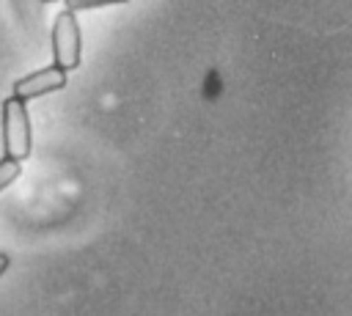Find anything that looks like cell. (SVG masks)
I'll return each mask as SVG.
<instances>
[{
  "mask_svg": "<svg viewBox=\"0 0 352 316\" xmlns=\"http://www.w3.org/2000/svg\"><path fill=\"white\" fill-rule=\"evenodd\" d=\"M3 151L19 162L30 157V118L25 102L16 96L3 102Z\"/></svg>",
  "mask_w": 352,
  "mask_h": 316,
  "instance_id": "obj_1",
  "label": "cell"
},
{
  "mask_svg": "<svg viewBox=\"0 0 352 316\" xmlns=\"http://www.w3.org/2000/svg\"><path fill=\"white\" fill-rule=\"evenodd\" d=\"M82 55V41H80V25L74 11H60L52 25V63L60 66L63 71L77 69Z\"/></svg>",
  "mask_w": 352,
  "mask_h": 316,
  "instance_id": "obj_2",
  "label": "cell"
},
{
  "mask_svg": "<svg viewBox=\"0 0 352 316\" xmlns=\"http://www.w3.org/2000/svg\"><path fill=\"white\" fill-rule=\"evenodd\" d=\"M66 85V71L60 66H47V69H38L22 80L14 82L11 88V96L22 99V102H30V99H38L44 93H52V91H60Z\"/></svg>",
  "mask_w": 352,
  "mask_h": 316,
  "instance_id": "obj_3",
  "label": "cell"
},
{
  "mask_svg": "<svg viewBox=\"0 0 352 316\" xmlns=\"http://www.w3.org/2000/svg\"><path fill=\"white\" fill-rule=\"evenodd\" d=\"M22 173V165H19V159H11V157H3L0 159V192L16 179Z\"/></svg>",
  "mask_w": 352,
  "mask_h": 316,
  "instance_id": "obj_4",
  "label": "cell"
},
{
  "mask_svg": "<svg viewBox=\"0 0 352 316\" xmlns=\"http://www.w3.org/2000/svg\"><path fill=\"white\" fill-rule=\"evenodd\" d=\"M116 3H126V0H66V8L80 14V11H91V8H102V5H116Z\"/></svg>",
  "mask_w": 352,
  "mask_h": 316,
  "instance_id": "obj_5",
  "label": "cell"
},
{
  "mask_svg": "<svg viewBox=\"0 0 352 316\" xmlns=\"http://www.w3.org/2000/svg\"><path fill=\"white\" fill-rule=\"evenodd\" d=\"M8 264H11V256L8 253H0V275L8 269Z\"/></svg>",
  "mask_w": 352,
  "mask_h": 316,
  "instance_id": "obj_6",
  "label": "cell"
},
{
  "mask_svg": "<svg viewBox=\"0 0 352 316\" xmlns=\"http://www.w3.org/2000/svg\"><path fill=\"white\" fill-rule=\"evenodd\" d=\"M41 3H52V0H41Z\"/></svg>",
  "mask_w": 352,
  "mask_h": 316,
  "instance_id": "obj_7",
  "label": "cell"
}]
</instances>
